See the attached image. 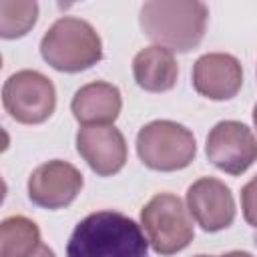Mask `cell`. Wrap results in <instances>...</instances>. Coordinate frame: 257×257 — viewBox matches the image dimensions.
<instances>
[{
    "instance_id": "30bf717a",
    "label": "cell",
    "mask_w": 257,
    "mask_h": 257,
    "mask_svg": "<svg viewBox=\"0 0 257 257\" xmlns=\"http://www.w3.org/2000/svg\"><path fill=\"white\" fill-rule=\"evenodd\" d=\"M76 151L98 177L116 175L122 171L128 157L126 141L114 124H92L78 128Z\"/></svg>"
},
{
    "instance_id": "ac0fdd59",
    "label": "cell",
    "mask_w": 257,
    "mask_h": 257,
    "mask_svg": "<svg viewBox=\"0 0 257 257\" xmlns=\"http://www.w3.org/2000/svg\"><path fill=\"white\" fill-rule=\"evenodd\" d=\"M221 257H253V255L247 253V251H229V253H225Z\"/></svg>"
},
{
    "instance_id": "2e32d148",
    "label": "cell",
    "mask_w": 257,
    "mask_h": 257,
    "mask_svg": "<svg viewBox=\"0 0 257 257\" xmlns=\"http://www.w3.org/2000/svg\"><path fill=\"white\" fill-rule=\"evenodd\" d=\"M241 211L243 219L257 229V175L241 189Z\"/></svg>"
},
{
    "instance_id": "8992f818",
    "label": "cell",
    "mask_w": 257,
    "mask_h": 257,
    "mask_svg": "<svg viewBox=\"0 0 257 257\" xmlns=\"http://www.w3.org/2000/svg\"><path fill=\"white\" fill-rule=\"evenodd\" d=\"M4 110L22 124H40L56 108V88L48 76L38 70H18L2 86Z\"/></svg>"
},
{
    "instance_id": "3957f363",
    "label": "cell",
    "mask_w": 257,
    "mask_h": 257,
    "mask_svg": "<svg viewBox=\"0 0 257 257\" xmlns=\"http://www.w3.org/2000/svg\"><path fill=\"white\" fill-rule=\"evenodd\" d=\"M40 54L54 70L80 72L102 58V40L90 22L62 16L44 32Z\"/></svg>"
},
{
    "instance_id": "8fae6325",
    "label": "cell",
    "mask_w": 257,
    "mask_h": 257,
    "mask_svg": "<svg viewBox=\"0 0 257 257\" xmlns=\"http://www.w3.org/2000/svg\"><path fill=\"white\" fill-rule=\"evenodd\" d=\"M193 86L209 100H229L243 86V68L229 52H207L193 64Z\"/></svg>"
},
{
    "instance_id": "277c9868",
    "label": "cell",
    "mask_w": 257,
    "mask_h": 257,
    "mask_svg": "<svg viewBox=\"0 0 257 257\" xmlns=\"http://www.w3.org/2000/svg\"><path fill=\"white\" fill-rule=\"evenodd\" d=\"M137 155L153 171H181L195 161L197 141L181 122L167 118L151 120L137 135Z\"/></svg>"
},
{
    "instance_id": "5bb4252c",
    "label": "cell",
    "mask_w": 257,
    "mask_h": 257,
    "mask_svg": "<svg viewBox=\"0 0 257 257\" xmlns=\"http://www.w3.org/2000/svg\"><path fill=\"white\" fill-rule=\"evenodd\" d=\"M38 225L24 217H6L0 225V257H30L40 247Z\"/></svg>"
},
{
    "instance_id": "52a82bcc",
    "label": "cell",
    "mask_w": 257,
    "mask_h": 257,
    "mask_svg": "<svg viewBox=\"0 0 257 257\" xmlns=\"http://www.w3.org/2000/svg\"><path fill=\"white\" fill-rule=\"evenodd\" d=\"M205 155L219 171L243 175L257 161V139L239 120H219L207 135Z\"/></svg>"
},
{
    "instance_id": "d6986e66",
    "label": "cell",
    "mask_w": 257,
    "mask_h": 257,
    "mask_svg": "<svg viewBox=\"0 0 257 257\" xmlns=\"http://www.w3.org/2000/svg\"><path fill=\"white\" fill-rule=\"evenodd\" d=\"M253 122H255V128H257V102L253 106Z\"/></svg>"
},
{
    "instance_id": "5b68a950",
    "label": "cell",
    "mask_w": 257,
    "mask_h": 257,
    "mask_svg": "<svg viewBox=\"0 0 257 257\" xmlns=\"http://www.w3.org/2000/svg\"><path fill=\"white\" fill-rule=\"evenodd\" d=\"M141 227L149 245L159 255H175L195 237L193 221L183 201L173 193H157L141 209Z\"/></svg>"
},
{
    "instance_id": "e0dca14e",
    "label": "cell",
    "mask_w": 257,
    "mask_h": 257,
    "mask_svg": "<svg viewBox=\"0 0 257 257\" xmlns=\"http://www.w3.org/2000/svg\"><path fill=\"white\" fill-rule=\"evenodd\" d=\"M30 257H56L54 255V251L48 247V245H44V243H40V247L30 255Z\"/></svg>"
},
{
    "instance_id": "9c48e42d",
    "label": "cell",
    "mask_w": 257,
    "mask_h": 257,
    "mask_svg": "<svg viewBox=\"0 0 257 257\" xmlns=\"http://www.w3.org/2000/svg\"><path fill=\"white\" fill-rule=\"evenodd\" d=\"M187 211L203 231L217 233L235 221L237 207L231 189L223 181L201 177L187 189Z\"/></svg>"
},
{
    "instance_id": "6da1fadb",
    "label": "cell",
    "mask_w": 257,
    "mask_h": 257,
    "mask_svg": "<svg viewBox=\"0 0 257 257\" xmlns=\"http://www.w3.org/2000/svg\"><path fill=\"white\" fill-rule=\"evenodd\" d=\"M66 257H149L143 227L118 211L86 215L72 231Z\"/></svg>"
},
{
    "instance_id": "ba28073f",
    "label": "cell",
    "mask_w": 257,
    "mask_h": 257,
    "mask_svg": "<svg viewBox=\"0 0 257 257\" xmlns=\"http://www.w3.org/2000/svg\"><path fill=\"white\" fill-rule=\"evenodd\" d=\"M82 173L68 161H48L38 165L28 177V199L42 209H64L82 191Z\"/></svg>"
},
{
    "instance_id": "ffe728a7",
    "label": "cell",
    "mask_w": 257,
    "mask_h": 257,
    "mask_svg": "<svg viewBox=\"0 0 257 257\" xmlns=\"http://www.w3.org/2000/svg\"><path fill=\"white\" fill-rule=\"evenodd\" d=\"M197 257H211V255H197Z\"/></svg>"
},
{
    "instance_id": "7c38bea8",
    "label": "cell",
    "mask_w": 257,
    "mask_h": 257,
    "mask_svg": "<svg viewBox=\"0 0 257 257\" xmlns=\"http://www.w3.org/2000/svg\"><path fill=\"white\" fill-rule=\"evenodd\" d=\"M122 108V96L118 86L104 82V80H92L82 84L70 102V110L74 118L82 126L92 124H112Z\"/></svg>"
},
{
    "instance_id": "4fadbf2b",
    "label": "cell",
    "mask_w": 257,
    "mask_h": 257,
    "mask_svg": "<svg viewBox=\"0 0 257 257\" xmlns=\"http://www.w3.org/2000/svg\"><path fill=\"white\" fill-rule=\"evenodd\" d=\"M133 76L147 92H167L177 84L179 64L171 50L153 44L135 54Z\"/></svg>"
},
{
    "instance_id": "9a60e30c",
    "label": "cell",
    "mask_w": 257,
    "mask_h": 257,
    "mask_svg": "<svg viewBox=\"0 0 257 257\" xmlns=\"http://www.w3.org/2000/svg\"><path fill=\"white\" fill-rule=\"evenodd\" d=\"M38 20L36 2L20 0H0V36L2 38H20L24 36Z\"/></svg>"
},
{
    "instance_id": "7a4b0ae2",
    "label": "cell",
    "mask_w": 257,
    "mask_h": 257,
    "mask_svg": "<svg viewBox=\"0 0 257 257\" xmlns=\"http://www.w3.org/2000/svg\"><path fill=\"white\" fill-rule=\"evenodd\" d=\"M209 8L201 0H151L141 6L139 24L147 38L171 52H189L205 36Z\"/></svg>"
}]
</instances>
